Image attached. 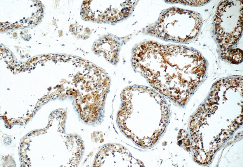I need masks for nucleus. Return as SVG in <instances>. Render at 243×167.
Masks as SVG:
<instances>
[{"label":"nucleus","mask_w":243,"mask_h":167,"mask_svg":"<svg viewBox=\"0 0 243 167\" xmlns=\"http://www.w3.org/2000/svg\"><path fill=\"white\" fill-rule=\"evenodd\" d=\"M151 42L142 44L134 56L135 69L157 90L173 100L178 91L184 61L180 48Z\"/></svg>","instance_id":"obj_1"}]
</instances>
